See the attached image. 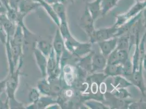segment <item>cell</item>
I'll return each mask as SVG.
<instances>
[{
    "label": "cell",
    "instance_id": "cell-1",
    "mask_svg": "<svg viewBox=\"0 0 146 109\" xmlns=\"http://www.w3.org/2000/svg\"><path fill=\"white\" fill-rule=\"evenodd\" d=\"M23 64L22 57L19 62L18 67L11 74H8L6 77V89L7 98L9 100L10 109H20L23 108L21 104L18 102L15 98V93L18 88L19 82V76L20 69Z\"/></svg>",
    "mask_w": 146,
    "mask_h": 109
},
{
    "label": "cell",
    "instance_id": "cell-2",
    "mask_svg": "<svg viewBox=\"0 0 146 109\" xmlns=\"http://www.w3.org/2000/svg\"><path fill=\"white\" fill-rule=\"evenodd\" d=\"M0 22L6 33L7 38H10L14 35L17 26L7 17L6 13L1 16Z\"/></svg>",
    "mask_w": 146,
    "mask_h": 109
},
{
    "label": "cell",
    "instance_id": "cell-3",
    "mask_svg": "<svg viewBox=\"0 0 146 109\" xmlns=\"http://www.w3.org/2000/svg\"><path fill=\"white\" fill-rule=\"evenodd\" d=\"M40 5V3L38 2H32L27 0H20L19 3L18 11L21 14L26 15L28 13Z\"/></svg>",
    "mask_w": 146,
    "mask_h": 109
},
{
    "label": "cell",
    "instance_id": "cell-4",
    "mask_svg": "<svg viewBox=\"0 0 146 109\" xmlns=\"http://www.w3.org/2000/svg\"><path fill=\"white\" fill-rule=\"evenodd\" d=\"M10 44L13 65L14 69H16L18 66L19 61L22 57L21 55L23 53V47L13 44L11 42Z\"/></svg>",
    "mask_w": 146,
    "mask_h": 109
},
{
    "label": "cell",
    "instance_id": "cell-5",
    "mask_svg": "<svg viewBox=\"0 0 146 109\" xmlns=\"http://www.w3.org/2000/svg\"><path fill=\"white\" fill-rule=\"evenodd\" d=\"M10 42L19 46H23L24 31L20 26H17L14 35L10 38Z\"/></svg>",
    "mask_w": 146,
    "mask_h": 109
},
{
    "label": "cell",
    "instance_id": "cell-6",
    "mask_svg": "<svg viewBox=\"0 0 146 109\" xmlns=\"http://www.w3.org/2000/svg\"><path fill=\"white\" fill-rule=\"evenodd\" d=\"M35 54L36 56L37 64L40 68L43 76H44L45 75V69L46 66V61L45 57L42 54V52H40L38 49H35Z\"/></svg>",
    "mask_w": 146,
    "mask_h": 109
},
{
    "label": "cell",
    "instance_id": "cell-7",
    "mask_svg": "<svg viewBox=\"0 0 146 109\" xmlns=\"http://www.w3.org/2000/svg\"><path fill=\"white\" fill-rule=\"evenodd\" d=\"M116 41V39H113L101 43L100 47L104 54L105 55L109 54L115 49L117 43Z\"/></svg>",
    "mask_w": 146,
    "mask_h": 109
},
{
    "label": "cell",
    "instance_id": "cell-8",
    "mask_svg": "<svg viewBox=\"0 0 146 109\" xmlns=\"http://www.w3.org/2000/svg\"><path fill=\"white\" fill-rule=\"evenodd\" d=\"M54 49L57 55H60L63 49V43L59 32L58 31L54 42Z\"/></svg>",
    "mask_w": 146,
    "mask_h": 109
},
{
    "label": "cell",
    "instance_id": "cell-9",
    "mask_svg": "<svg viewBox=\"0 0 146 109\" xmlns=\"http://www.w3.org/2000/svg\"><path fill=\"white\" fill-rule=\"evenodd\" d=\"M117 1V0H102L101 6L104 12H106L110 8L115 6Z\"/></svg>",
    "mask_w": 146,
    "mask_h": 109
},
{
    "label": "cell",
    "instance_id": "cell-10",
    "mask_svg": "<svg viewBox=\"0 0 146 109\" xmlns=\"http://www.w3.org/2000/svg\"><path fill=\"white\" fill-rule=\"evenodd\" d=\"M93 63L96 67L102 68L105 63V60L103 56L97 55L94 58Z\"/></svg>",
    "mask_w": 146,
    "mask_h": 109
},
{
    "label": "cell",
    "instance_id": "cell-11",
    "mask_svg": "<svg viewBox=\"0 0 146 109\" xmlns=\"http://www.w3.org/2000/svg\"><path fill=\"white\" fill-rule=\"evenodd\" d=\"M38 47L40 52H42L44 54L46 55L48 54L49 52V44L46 42L42 41L39 43L38 44Z\"/></svg>",
    "mask_w": 146,
    "mask_h": 109
},
{
    "label": "cell",
    "instance_id": "cell-12",
    "mask_svg": "<svg viewBox=\"0 0 146 109\" xmlns=\"http://www.w3.org/2000/svg\"><path fill=\"white\" fill-rule=\"evenodd\" d=\"M39 93L36 88H32L29 93V99L32 103H36L39 99Z\"/></svg>",
    "mask_w": 146,
    "mask_h": 109
},
{
    "label": "cell",
    "instance_id": "cell-13",
    "mask_svg": "<svg viewBox=\"0 0 146 109\" xmlns=\"http://www.w3.org/2000/svg\"><path fill=\"white\" fill-rule=\"evenodd\" d=\"M38 88L42 93L47 94L49 92V85L46 84L44 81L39 82L38 84Z\"/></svg>",
    "mask_w": 146,
    "mask_h": 109
},
{
    "label": "cell",
    "instance_id": "cell-14",
    "mask_svg": "<svg viewBox=\"0 0 146 109\" xmlns=\"http://www.w3.org/2000/svg\"><path fill=\"white\" fill-rule=\"evenodd\" d=\"M7 41V35L2 25L0 22V42L5 44Z\"/></svg>",
    "mask_w": 146,
    "mask_h": 109
},
{
    "label": "cell",
    "instance_id": "cell-15",
    "mask_svg": "<svg viewBox=\"0 0 146 109\" xmlns=\"http://www.w3.org/2000/svg\"><path fill=\"white\" fill-rule=\"evenodd\" d=\"M117 57H118L119 62H122L123 63L126 61L127 58V54L125 51L117 50Z\"/></svg>",
    "mask_w": 146,
    "mask_h": 109
},
{
    "label": "cell",
    "instance_id": "cell-16",
    "mask_svg": "<svg viewBox=\"0 0 146 109\" xmlns=\"http://www.w3.org/2000/svg\"><path fill=\"white\" fill-rule=\"evenodd\" d=\"M20 0H9V7L18 11V5Z\"/></svg>",
    "mask_w": 146,
    "mask_h": 109
},
{
    "label": "cell",
    "instance_id": "cell-17",
    "mask_svg": "<svg viewBox=\"0 0 146 109\" xmlns=\"http://www.w3.org/2000/svg\"><path fill=\"white\" fill-rule=\"evenodd\" d=\"M55 60L54 58L52 56H51L49 59L48 61V69L49 71H52L54 70V67H55Z\"/></svg>",
    "mask_w": 146,
    "mask_h": 109
},
{
    "label": "cell",
    "instance_id": "cell-18",
    "mask_svg": "<svg viewBox=\"0 0 146 109\" xmlns=\"http://www.w3.org/2000/svg\"><path fill=\"white\" fill-rule=\"evenodd\" d=\"M118 67H117L115 64H110L108 68V71L111 74H115L118 71Z\"/></svg>",
    "mask_w": 146,
    "mask_h": 109
},
{
    "label": "cell",
    "instance_id": "cell-19",
    "mask_svg": "<svg viewBox=\"0 0 146 109\" xmlns=\"http://www.w3.org/2000/svg\"><path fill=\"white\" fill-rule=\"evenodd\" d=\"M6 79L0 81V96L5 91L6 89Z\"/></svg>",
    "mask_w": 146,
    "mask_h": 109
},
{
    "label": "cell",
    "instance_id": "cell-20",
    "mask_svg": "<svg viewBox=\"0 0 146 109\" xmlns=\"http://www.w3.org/2000/svg\"><path fill=\"white\" fill-rule=\"evenodd\" d=\"M117 84L119 85L120 86H124L125 85H128V82H127L126 81L123 79L119 78L118 80H117Z\"/></svg>",
    "mask_w": 146,
    "mask_h": 109
},
{
    "label": "cell",
    "instance_id": "cell-21",
    "mask_svg": "<svg viewBox=\"0 0 146 109\" xmlns=\"http://www.w3.org/2000/svg\"><path fill=\"white\" fill-rule=\"evenodd\" d=\"M0 1L2 3V5L6 7V8L9 7V0H0Z\"/></svg>",
    "mask_w": 146,
    "mask_h": 109
},
{
    "label": "cell",
    "instance_id": "cell-22",
    "mask_svg": "<svg viewBox=\"0 0 146 109\" xmlns=\"http://www.w3.org/2000/svg\"><path fill=\"white\" fill-rule=\"evenodd\" d=\"M48 3H56L58 2V0H44Z\"/></svg>",
    "mask_w": 146,
    "mask_h": 109
},
{
    "label": "cell",
    "instance_id": "cell-23",
    "mask_svg": "<svg viewBox=\"0 0 146 109\" xmlns=\"http://www.w3.org/2000/svg\"><path fill=\"white\" fill-rule=\"evenodd\" d=\"M27 1H32V2H38V3H39V1H40V0H27Z\"/></svg>",
    "mask_w": 146,
    "mask_h": 109
},
{
    "label": "cell",
    "instance_id": "cell-24",
    "mask_svg": "<svg viewBox=\"0 0 146 109\" xmlns=\"http://www.w3.org/2000/svg\"><path fill=\"white\" fill-rule=\"evenodd\" d=\"M0 6H2V3H1V1H0Z\"/></svg>",
    "mask_w": 146,
    "mask_h": 109
},
{
    "label": "cell",
    "instance_id": "cell-25",
    "mask_svg": "<svg viewBox=\"0 0 146 109\" xmlns=\"http://www.w3.org/2000/svg\"><path fill=\"white\" fill-rule=\"evenodd\" d=\"M138 1H142V0H138Z\"/></svg>",
    "mask_w": 146,
    "mask_h": 109
},
{
    "label": "cell",
    "instance_id": "cell-26",
    "mask_svg": "<svg viewBox=\"0 0 146 109\" xmlns=\"http://www.w3.org/2000/svg\"><path fill=\"white\" fill-rule=\"evenodd\" d=\"M0 7H1V6H0Z\"/></svg>",
    "mask_w": 146,
    "mask_h": 109
}]
</instances>
